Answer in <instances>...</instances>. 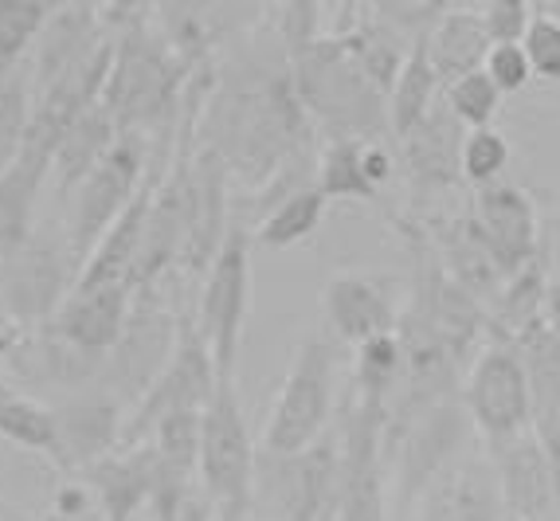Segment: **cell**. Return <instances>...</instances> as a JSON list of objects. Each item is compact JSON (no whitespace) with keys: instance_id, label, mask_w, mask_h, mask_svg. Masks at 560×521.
I'll return each mask as SVG.
<instances>
[{"instance_id":"cell-1","label":"cell","mask_w":560,"mask_h":521,"mask_svg":"<svg viewBox=\"0 0 560 521\" xmlns=\"http://www.w3.org/2000/svg\"><path fill=\"white\" fill-rule=\"evenodd\" d=\"M197 141L220 153L232 185L247 193H259L290 158L318 149V130L294 86V67L267 16L252 36L215 59Z\"/></svg>"},{"instance_id":"cell-2","label":"cell","mask_w":560,"mask_h":521,"mask_svg":"<svg viewBox=\"0 0 560 521\" xmlns=\"http://www.w3.org/2000/svg\"><path fill=\"white\" fill-rule=\"evenodd\" d=\"M110 39H114V67H110V79H106L103 106L110 111L114 126L121 134H161L165 126L177 121L185 86L200 67L192 71L165 44V36L153 24V12Z\"/></svg>"},{"instance_id":"cell-3","label":"cell","mask_w":560,"mask_h":521,"mask_svg":"<svg viewBox=\"0 0 560 521\" xmlns=\"http://www.w3.org/2000/svg\"><path fill=\"white\" fill-rule=\"evenodd\" d=\"M290 67H294L302 106L314 130L326 134V141H384L393 134L388 130V94L369 79V71L337 36H322L310 51L290 59Z\"/></svg>"},{"instance_id":"cell-4","label":"cell","mask_w":560,"mask_h":521,"mask_svg":"<svg viewBox=\"0 0 560 521\" xmlns=\"http://www.w3.org/2000/svg\"><path fill=\"white\" fill-rule=\"evenodd\" d=\"M259 451L243 416L235 381H220L200 416V490L212 502L215 521H247L255 510Z\"/></svg>"},{"instance_id":"cell-5","label":"cell","mask_w":560,"mask_h":521,"mask_svg":"<svg viewBox=\"0 0 560 521\" xmlns=\"http://www.w3.org/2000/svg\"><path fill=\"white\" fill-rule=\"evenodd\" d=\"M470 443H475V424H470L467 408H463L458 396L388 424L384 463H388V483L396 486V502L404 510H411V506L420 502V494L451 463H458L463 455L475 451Z\"/></svg>"},{"instance_id":"cell-6","label":"cell","mask_w":560,"mask_h":521,"mask_svg":"<svg viewBox=\"0 0 560 521\" xmlns=\"http://www.w3.org/2000/svg\"><path fill=\"white\" fill-rule=\"evenodd\" d=\"M337 401V341L329 334H306L290 357L282 389L262 428V451L294 455L329 436Z\"/></svg>"},{"instance_id":"cell-7","label":"cell","mask_w":560,"mask_h":521,"mask_svg":"<svg viewBox=\"0 0 560 521\" xmlns=\"http://www.w3.org/2000/svg\"><path fill=\"white\" fill-rule=\"evenodd\" d=\"M79 275L83 267L67 243L63 223L59 228L36 223L32 240L9 259H0V306H4L9 326L28 329V334L44 329L71 298Z\"/></svg>"},{"instance_id":"cell-8","label":"cell","mask_w":560,"mask_h":521,"mask_svg":"<svg viewBox=\"0 0 560 521\" xmlns=\"http://www.w3.org/2000/svg\"><path fill=\"white\" fill-rule=\"evenodd\" d=\"M177 337H180V314L173 310L168 294H161V282L158 287L133 290L126 329H121L118 345L106 354L94 389L110 392L114 401L126 404V412H133L141 404V396L158 384L165 364L173 361Z\"/></svg>"},{"instance_id":"cell-9","label":"cell","mask_w":560,"mask_h":521,"mask_svg":"<svg viewBox=\"0 0 560 521\" xmlns=\"http://www.w3.org/2000/svg\"><path fill=\"white\" fill-rule=\"evenodd\" d=\"M153 169V134H121L114 149L103 158V165L75 188L67 200V243L75 252L79 267L94 255V247L106 240L118 216L130 208V200L141 193Z\"/></svg>"},{"instance_id":"cell-10","label":"cell","mask_w":560,"mask_h":521,"mask_svg":"<svg viewBox=\"0 0 560 521\" xmlns=\"http://www.w3.org/2000/svg\"><path fill=\"white\" fill-rule=\"evenodd\" d=\"M341 483V443L337 431L294 455L259 451L255 506L267 521H329Z\"/></svg>"},{"instance_id":"cell-11","label":"cell","mask_w":560,"mask_h":521,"mask_svg":"<svg viewBox=\"0 0 560 521\" xmlns=\"http://www.w3.org/2000/svg\"><path fill=\"white\" fill-rule=\"evenodd\" d=\"M252 232L247 223L232 220L224 247L215 252L212 267L205 275L197 306V329L212 349V361L220 381H235L243 337H247V317H252Z\"/></svg>"},{"instance_id":"cell-12","label":"cell","mask_w":560,"mask_h":521,"mask_svg":"<svg viewBox=\"0 0 560 521\" xmlns=\"http://www.w3.org/2000/svg\"><path fill=\"white\" fill-rule=\"evenodd\" d=\"M458 401L467 408L475 436L482 447L505 443V439L525 436L537 428V412H533L529 372L514 345L486 341L482 354L470 361Z\"/></svg>"},{"instance_id":"cell-13","label":"cell","mask_w":560,"mask_h":521,"mask_svg":"<svg viewBox=\"0 0 560 521\" xmlns=\"http://www.w3.org/2000/svg\"><path fill=\"white\" fill-rule=\"evenodd\" d=\"M220 389V372H215L212 349L200 337L197 317L180 314V337H177V354L165 364V372L158 377L145 396H141L138 408L126 416V436L121 447H138L141 439H150L153 428L161 419L180 416V412H205L208 401Z\"/></svg>"},{"instance_id":"cell-14","label":"cell","mask_w":560,"mask_h":521,"mask_svg":"<svg viewBox=\"0 0 560 521\" xmlns=\"http://www.w3.org/2000/svg\"><path fill=\"white\" fill-rule=\"evenodd\" d=\"M463 141L467 130L455 121L447 106H435L428 118L400 138V165H404V188H408V216L411 220H428L440 216V200L447 193H458L467 185L463 181Z\"/></svg>"},{"instance_id":"cell-15","label":"cell","mask_w":560,"mask_h":521,"mask_svg":"<svg viewBox=\"0 0 560 521\" xmlns=\"http://www.w3.org/2000/svg\"><path fill=\"white\" fill-rule=\"evenodd\" d=\"M467 212L505 279L541 255V216L525 188L510 185V181L475 188Z\"/></svg>"},{"instance_id":"cell-16","label":"cell","mask_w":560,"mask_h":521,"mask_svg":"<svg viewBox=\"0 0 560 521\" xmlns=\"http://www.w3.org/2000/svg\"><path fill=\"white\" fill-rule=\"evenodd\" d=\"M400 298L396 282L384 275H364V270H337L322 287V314L334 341L364 345L373 337H388L400 329Z\"/></svg>"},{"instance_id":"cell-17","label":"cell","mask_w":560,"mask_h":521,"mask_svg":"<svg viewBox=\"0 0 560 521\" xmlns=\"http://www.w3.org/2000/svg\"><path fill=\"white\" fill-rule=\"evenodd\" d=\"M56 424H59V471L63 475H83L86 466L114 455L126 436V404L114 401L110 392L86 389L59 396Z\"/></svg>"},{"instance_id":"cell-18","label":"cell","mask_w":560,"mask_h":521,"mask_svg":"<svg viewBox=\"0 0 560 521\" xmlns=\"http://www.w3.org/2000/svg\"><path fill=\"white\" fill-rule=\"evenodd\" d=\"M411 510L416 521H510L486 451H470L451 463Z\"/></svg>"},{"instance_id":"cell-19","label":"cell","mask_w":560,"mask_h":521,"mask_svg":"<svg viewBox=\"0 0 560 521\" xmlns=\"http://www.w3.org/2000/svg\"><path fill=\"white\" fill-rule=\"evenodd\" d=\"M56 169V138L32 126L20 158L0 173V259L20 252L36 232V208Z\"/></svg>"},{"instance_id":"cell-20","label":"cell","mask_w":560,"mask_h":521,"mask_svg":"<svg viewBox=\"0 0 560 521\" xmlns=\"http://www.w3.org/2000/svg\"><path fill=\"white\" fill-rule=\"evenodd\" d=\"M106 39H110V32L103 28L98 4H86V0L59 4L56 16L47 20V28L39 32L36 47H32V94H44L47 86H56L59 79L79 71Z\"/></svg>"},{"instance_id":"cell-21","label":"cell","mask_w":560,"mask_h":521,"mask_svg":"<svg viewBox=\"0 0 560 521\" xmlns=\"http://www.w3.org/2000/svg\"><path fill=\"white\" fill-rule=\"evenodd\" d=\"M133 306V287L130 282H110V287H75L59 314L47 322L44 329L59 337L63 345L79 349L86 357L106 361L114 345H118L126 317Z\"/></svg>"},{"instance_id":"cell-22","label":"cell","mask_w":560,"mask_h":521,"mask_svg":"<svg viewBox=\"0 0 560 521\" xmlns=\"http://www.w3.org/2000/svg\"><path fill=\"white\" fill-rule=\"evenodd\" d=\"M396 169L400 161L388 141H326L318 153V193L341 205H376L384 185L396 177Z\"/></svg>"},{"instance_id":"cell-23","label":"cell","mask_w":560,"mask_h":521,"mask_svg":"<svg viewBox=\"0 0 560 521\" xmlns=\"http://www.w3.org/2000/svg\"><path fill=\"white\" fill-rule=\"evenodd\" d=\"M482 451H486V459H490V466H494L498 490H502L510 521H533L557 510L549 459H545L537 428L525 431V436L505 439V443L482 447Z\"/></svg>"},{"instance_id":"cell-24","label":"cell","mask_w":560,"mask_h":521,"mask_svg":"<svg viewBox=\"0 0 560 521\" xmlns=\"http://www.w3.org/2000/svg\"><path fill=\"white\" fill-rule=\"evenodd\" d=\"M86 490L98 498L103 521H133L141 510H150L153 483H158V451L150 439L138 447H118L114 455L98 459L83 471Z\"/></svg>"},{"instance_id":"cell-25","label":"cell","mask_w":560,"mask_h":521,"mask_svg":"<svg viewBox=\"0 0 560 521\" xmlns=\"http://www.w3.org/2000/svg\"><path fill=\"white\" fill-rule=\"evenodd\" d=\"M121 138V130L114 126L110 111L103 103L91 106L86 114H79L56 141V169H51V177H56V193L59 200H71L75 188L91 177L94 169L103 165V158L114 149V141Z\"/></svg>"},{"instance_id":"cell-26","label":"cell","mask_w":560,"mask_h":521,"mask_svg":"<svg viewBox=\"0 0 560 521\" xmlns=\"http://www.w3.org/2000/svg\"><path fill=\"white\" fill-rule=\"evenodd\" d=\"M428 56L435 63V74H440L443 91L458 79H467V74L482 71L486 56H490V36L482 28V16H478V4L467 9V4H451L443 12V20L435 24L428 39Z\"/></svg>"},{"instance_id":"cell-27","label":"cell","mask_w":560,"mask_h":521,"mask_svg":"<svg viewBox=\"0 0 560 521\" xmlns=\"http://www.w3.org/2000/svg\"><path fill=\"white\" fill-rule=\"evenodd\" d=\"M549 270H545V259L529 263L517 275L502 282L498 298L490 302V341H505L517 345L529 329H537L541 322H549L545 314V302H549Z\"/></svg>"},{"instance_id":"cell-28","label":"cell","mask_w":560,"mask_h":521,"mask_svg":"<svg viewBox=\"0 0 560 521\" xmlns=\"http://www.w3.org/2000/svg\"><path fill=\"white\" fill-rule=\"evenodd\" d=\"M440 103H443V83L428 56V44H416L400 79H396L393 94H388V130H393V138L396 141L408 138Z\"/></svg>"},{"instance_id":"cell-29","label":"cell","mask_w":560,"mask_h":521,"mask_svg":"<svg viewBox=\"0 0 560 521\" xmlns=\"http://www.w3.org/2000/svg\"><path fill=\"white\" fill-rule=\"evenodd\" d=\"M529 372L533 412L537 424H557L560 419V322H541L537 329L514 345Z\"/></svg>"},{"instance_id":"cell-30","label":"cell","mask_w":560,"mask_h":521,"mask_svg":"<svg viewBox=\"0 0 560 521\" xmlns=\"http://www.w3.org/2000/svg\"><path fill=\"white\" fill-rule=\"evenodd\" d=\"M0 439L12 447L44 455L51 466H59V424L56 408L39 404L36 396H20V392H0Z\"/></svg>"},{"instance_id":"cell-31","label":"cell","mask_w":560,"mask_h":521,"mask_svg":"<svg viewBox=\"0 0 560 521\" xmlns=\"http://www.w3.org/2000/svg\"><path fill=\"white\" fill-rule=\"evenodd\" d=\"M326 208L329 200L314 188H302V193L287 196L282 205H275L271 212L262 216L259 223L252 228V240L262 243V247H271V252H287V247H299V243L314 240L326 220Z\"/></svg>"},{"instance_id":"cell-32","label":"cell","mask_w":560,"mask_h":521,"mask_svg":"<svg viewBox=\"0 0 560 521\" xmlns=\"http://www.w3.org/2000/svg\"><path fill=\"white\" fill-rule=\"evenodd\" d=\"M400 384H404V345H400V337L388 334V337H373V341L357 345L349 396L393 408Z\"/></svg>"},{"instance_id":"cell-33","label":"cell","mask_w":560,"mask_h":521,"mask_svg":"<svg viewBox=\"0 0 560 521\" xmlns=\"http://www.w3.org/2000/svg\"><path fill=\"white\" fill-rule=\"evenodd\" d=\"M32 106H36V94H32L28 63L0 74V173L20 158V149L28 141Z\"/></svg>"},{"instance_id":"cell-34","label":"cell","mask_w":560,"mask_h":521,"mask_svg":"<svg viewBox=\"0 0 560 521\" xmlns=\"http://www.w3.org/2000/svg\"><path fill=\"white\" fill-rule=\"evenodd\" d=\"M56 0H0V67L24 63L28 47H36L47 20L56 16Z\"/></svg>"},{"instance_id":"cell-35","label":"cell","mask_w":560,"mask_h":521,"mask_svg":"<svg viewBox=\"0 0 560 521\" xmlns=\"http://www.w3.org/2000/svg\"><path fill=\"white\" fill-rule=\"evenodd\" d=\"M502 99L505 94L494 86V79L486 71H475L467 79H458L443 91V106L455 114V121L463 130H486V126H494L498 111H502Z\"/></svg>"},{"instance_id":"cell-36","label":"cell","mask_w":560,"mask_h":521,"mask_svg":"<svg viewBox=\"0 0 560 521\" xmlns=\"http://www.w3.org/2000/svg\"><path fill=\"white\" fill-rule=\"evenodd\" d=\"M322 12L326 4L318 0H290V4H267V24L279 36V44L287 47L290 59H299L302 51L318 44L326 32H322Z\"/></svg>"},{"instance_id":"cell-37","label":"cell","mask_w":560,"mask_h":521,"mask_svg":"<svg viewBox=\"0 0 560 521\" xmlns=\"http://www.w3.org/2000/svg\"><path fill=\"white\" fill-rule=\"evenodd\" d=\"M510 158H514V149H510V138L502 130H494V126L467 130V141H463V181L470 188L498 185L502 173L510 169Z\"/></svg>"},{"instance_id":"cell-38","label":"cell","mask_w":560,"mask_h":521,"mask_svg":"<svg viewBox=\"0 0 560 521\" xmlns=\"http://www.w3.org/2000/svg\"><path fill=\"white\" fill-rule=\"evenodd\" d=\"M451 9V0H376L373 12L408 44H423Z\"/></svg>"},{"instance_id":"cell-39","label":"cell","mask_w":560,"mask_h":521,"mask_svg":"<svg viewBox=\"0 0 560 521\" xmlns=\"http://www.w3.org/2000/svg\"><path fill=\"white\" fill-rule=\"evenodd\" d=\"M478 16H482V28L494 47L525 44L537 4H529V0H486V4H478Z\"/></svg>"},{"instance_id":"cell-40","label":"cell","mask_w":560,"mask_h":521,"mask_svg":"<svg viewBox=\"0 0 560 521\" xmlns=\"http://www.w3.org/2000/svg\"><path fill=\"white\" fill-rule=\"evenodd\" d=\"M525 56H529L533 79H545V83L560 86V20L549 12L537 9L529 24V36H525Z\"/></svg>"},{"instance_id":"cell-41","label":"cell","mask_w":560,"mask_h":521,"mask_svg":"<svg viewBox=\"0 0 560 521\" xmlns=\"http://www.w3.org/2000/svg\"><path fill=\"white\" fill-rule=\"evenodd\" d=\"M494 86L502 94H517L533 83V67H529V56H525L522 44H498L490 47V56H486V67H482Z\"/></svg>"},{"instance_id":"cell-42","label":"cell","mask_w":560,"mask_h":521,"mask_svg":"<svg viewBox=\"0 0 560 521\" xmlns=\"http://www.w3.org/2000/svg\"><path fill=\"white\" fill-rule=\"evenodd\" d=\"M537 436H541L545 459H549L552 498H557V510H560V419H557V424H537Z\"/></svg>"},{"instance_id":"cell-43","label":"cell","mask_w":560,"mask_h":521,"mask_svg":"<svg viewBox=\"0 0 560 521\" xmlns=\"http://www.w3.org/2000/svg\"><path fill=\"white\" fill-rule=\"evenodd\" d=\"M12 349H16V334H12L9 322H0V377H4V364L12 361ZM0 392H9L0 384Z\"/></svg>"},{"instance_id":"cell-44","label":"cell","mask_w":560,"mask_h":521,"mask_svg":"<svg viewBox=\"0 0 560 521\" xmlns=\"http://www.w3.org/2000/svg\"><path fill=\"white\" fill-rule=\"evenodd\" d=\"M545 314H549V322H560V279L549 282V302H545Z\"/></svg>"},{"instance_id":"cell-45","label":"cell","mask_w":560,"mask_h":521,"mask_svg":"<svg viewBox=\"0 0 560 521\" xmlns=\"http://www.w3.org/2000/svg\"><path fill=\"white\" fill-rule=\"evenodd\" d=\"M537 9L549 12V16H557V20H560V4H557V0H552V4H537Z\"/></svg>"},{"instance_id":"cell-46","label":"cell","mask_w":560,"mask_h":521,"mask_svg":"<svg viewBox=\"0 0 560 521\" xmlns=\"http://www.w3.org/2000/svg\"><path fill=\"white\" fill-rule=\"evenodd\" d=\"M533 521H560V510H552V513H545V518H533Z\"/></svg>"},{"instance_id":"cell-47","label":"cell","mask_w":560,"mask_h":521,"mask_svg":"<svg viewBox=\"0 0 560 521\" xmlns=\"http://www.w3.org/2000/svg\"><path fill=\"white\" fill-rule=\"evenodd\" d=\"M0 322H9V317H4V306H0Z\"/></svg>"},{"instance_id":"cell-48","label":"cell","mask_w":560,"mask_h":521,"mask_svg":"<svg viewBox=\"0 0 560 521\" xmlns=\"http://www.w3.org/2000/svg\"><path fill=\"white\" fill-rule=\"evenodd\" d=\"M0 513H9V506H4V502H0Z\"/></svg>"},{"instance_id":"cell-49","label":"cell","mask_w":560,"mask_h":521,"mask_svg":"<svg viewBox=\"0 0 560 521\" xmlns=\"http://www.w3.org/2000/svg\"><path fill=\"white\" fill-rule=\"evenodd\" d=\"M0 74H9V71H4V67H0Z\"/></svg>"},{"instance_id":"cell-50","label":"cell","mask_w":560,"mask_h":521,"mask_svg":"<svg viewBox=\"0 0 560 521\" xmlns=\"http://www.w3.org/2000/svg\"><path fill=\"white\" fill-rule=\"evenodd\" d=\"M329 521H334V518H329Z\"/></svg>"}]
</instances>
